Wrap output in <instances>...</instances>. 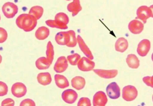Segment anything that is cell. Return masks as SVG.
Instances as JSON below:
<instances>
[{
	"mask_svg": "<svg viewBox=\"0 0 153 106\" xmlns=\"http://www.w3.org/2000/svg\"><path fill=\"white\" fill-rule=\"evenodd\" d=\"M49 29L44 26L41 27L36 30L35 35L36 38L40 40H43L48 37L49 34Z\"/></svg>",
	"mask_w": 153,
	"mask_h": 106,
	"instance_id": "obj_23",
	"label": "cell"
},
{
	"mask_svg": "<svg viewBox=\"0 0 153 106\" xmlns=\"http://www.w3.org/2000/svg\"><path fill=\"white\" fill-rule=\"evenodd\" d=\"M69 18L68 16L63 13H59L55 16L54 20H49L45 21L46 24L52 27H55L61 29H66L68 27Z\"/></svg>",
	"mask_w": 153,
	"mask_h": 106,
	"instance_id": "obj_2",
	"label": "cell"
},
{
	"mask_svg": "<svg viewBox=\"0 0 153 106\" xmlns=\"http://www.w3.org/2000/svg\"><path fill=\"white\" fill-rule=\"evenodd\" d=\"M127 40L123 37L119 38L116 41L115 44V49L118 52L123 53L128 47Z\"/></svg>",
	"mask_w": 153,
	"mask_h": 106,
	"instance_id": "obj_18",
	"label": "cell"
},
{
	"mask_svg": "<svg viewBox=\"0 0 153 106\" xmlns=\"http://www.w3.org/2000/svg\"><path fill=\"white\" fill-rule=\"evenodd\" d=\"M18 27L26 32L33 30L36 27L37 20L32 15L27 14H22L19 16L16 20Z\"/></svg>",
	"mask_w": 153,
	"mask_h": 106,
	"instance_id": "obj_1",
	"label": "cell"
},
{
	"mask_svg": "<svg viewBox=\"0 0 153 106\" xmlns=\"http://www.w3.org/2000/svg\"><path fill=\"white\" fill-rule=\"evenodd\" d=\"M55 39L58 44L60 45H66L68 46L70 39L69 31L58 33L56 35Z\"/></svg>",
	"mask_w": 153,
	"mask_h": 106,
	"instance_id": "obj_12",
	"label": "cell"
},
{
	"mask_svg": "<svg viewBox=\"0 0 153 106\" xmlns=\"http://www.w3.org/2000/svg\"><path fill=\"white\" fill-rule=\"evenodd\" d=\"M126 62L129 67L133 68H137L140 65V61L137 56L134 54H128L126 59Z\"/></svg>",
	"mask_w": 153,
	"mask_h": 106,
	"instance_id": "obj_22",
	"label": "cell"
},
{
	"mask_svg": "<svg viewBox=\"0 0 153 106\" xmlns=\"http://www.w3.org/2000/svg\"><path fill=\"white\" fill-rule=\"evenodd\" d=\"M106 91L110 98L116 99L120 96V89L117 83L114 82L109 84L107 87Z\"/></svg>",
	"mask_w": 153,
	"mask_h": 106,
	"instance_id": "obj_6",
	"label": "cell"
},
{
	"mask_svg": "<svg viewBox=\"0 0 153 106\" xmlns=\"http://www.w3.org/2000/svg\"><path fill=\"white\" fill-rule=\"evenodd\" d=\"M2 10L4 16L7 18H13L18 12L17 6L12 2H8L3 5Z\"/></svg>",
	"mask_w": 153,
	"mask_h": 106,
	"instance_id": "obj_5",
	"label": "cell"
},
{
	"mask_svg": "<svg viewBox=\"0 0 153 106\" xmlns=\"http://www.w3.org/2000/svg\"><path fill=\"white\" fill-rule=\"evenodd\" d=\"M8 92V87L5 83L0 81V96L6 95Z\"/></svg>",
	"mask_w": 153,
	"mask_h": 106,
	"instance_id": "obj_29",
	"label": "cell"
},
{
	"mask_svg": "<svg viewBox=\"0 0 153 106\" xmlns=\"http://www.w3.org/2000/svg\"><path fill=\"white\" fill-rule=\"evenodd\" d=\"M143 82L147 86L153 87V76H146L143 77Z\"/></svg>",
	"mask_w": 153,
	"mask_h": 106,
	"instance_id": "obj_33",
	"label": "cell"
},
{
	"mask_svg": "<svg viewBox=\"0 0 153 106\" xmlns=\"http://www.w3.org/2000/svg\"><path fill=\"white\" fill-rule=\"evenodd\" d=\"M43 11V9L42 7L38 6H34L30 8L29 14L33 16L37 20L42 17Z\"/></svg>",
	"mask_w": 153,
	"mask_h": 106,
	"instance_id": "obj_25",
	"label": "cell"
},
{
	"mask_svg": "<svg viewBox=\"0 0 153 106\" xmlns=\"http://www.w3.org/2000/svg\"><path fill=\"white\" fill-rule=\"evenodd\" d=\"M77 41L80 49L84 54L89 59H93L94 57L91 52L79 35L77 36Z\"/></svg>",
	"mask_w": 153,
	"mask_h": 106,
	"instance_id": "obj_16",
	"label": "cell"
},
{
	"mask_svg": "<svg viewBox=\"0 0 153 106\" xmlns=\"http://www.w3.org/2000/svg\"><path fill=\"white\" fill-rule=\"evenodd\" d=\"M38 82L43 85H46L50 84L52 79L50 74L48 72L41 73L37 76Z\"/></svg>",
	"mask_w": 153,
	"mask_h": 106,
	"instance_id": "obj_20",
	"label": "cell"
},
{
	"mask_svg": "<svg viewBox=\"0 0 153 106\" xmlns=\"http://www.w3.org/2000/svg\"><path fill=\"white\" fill-rule=\"evenodd\" d=\"M14 104V100L10 98H7L3 100L1 104V106H13Z\"/></svg>",
	"mask_w": 153,
	"mask_h": 106,
	"instance_id": "obj_34",
	"label": "cell"
},
{
	"mask_svg": "<svg viewBox=\"0 0 153 106\" xmlns=\"http://www.w3.org/2000/svg\"><path fill=\"white\" fill-rule=\"evenodd\" d=\"M67 0V1H69V0Z\"/></svg>",
	"mask_w": 153,
	"mask_h": 106,
	"instance_id": "obj_37",
	"label": "cell"
},
{
	"mask_svg": "<svg viewBox=\"0 0 153 106\" xmlns=\"http://www.w3.org/2000/svg\"><path fill=\"white\" fill-rule=\"evenodd\" d=\"M91 103L90 100L88 98L82 97L79 100L78 104L77 106H91Z\"/></svg>",
	"mask_w": 153,
	"mask_h": 106,
	"instance_id": "obj_30",
	"label": "cell"
},
{
	"mask_svg": "<svg viewBox=\"0 0 153 106\" xmlns=\"http://www.w3.org/2000/svg\"><path fill=\"white\" fill-rule=\"evenodd\" d=\"M77 64L78 68L83 71L91 70L95 66L94 62L85 57L80 59Z\"/></svg>",
	"mask_w": 153,
	"mask_h": 106,
	"instance_id": "obj_7",
	"label": "cell"
},
{
	"mask_svg": "<svg viewBox=\"0 0 153 106\" xmlns=\"http://www.w3.org/2000/svg\"><path fill=\"white\" fill-rule=\"evenodd\" d=\"M138 92L134 86L128 85L125 86L123 89L122 97L127 101L134 100L137 97Z\"/></svg>",
	"mask_w": 153,
	"mask_h": 106,
	"instance_id": "obj_4",
	"label": "cell"
},
{
	"mask_svg": "<svg viewBox=\"0 0 153 106\" xmlns=\"http://www.w3.org/2000/svg\"><path fill=\"white\" fill-rule=\"evenodd\" d=\"M46 54V58L52 63L53 59L54 52L53 45L50 41L47 44Z\"/></svg>",
	"mask_w": 153,
	"mask_h": 106,
	"instance_id": "obj_26",
	"label": "cell"
},
{
	"mask_svg": "<svg viewBox=\"0 0 153 106\" xmlns=\"http://www.w3.org/2000/svg\"><path fill=\"white\" fill-rule=\"evenodd\" d=\"M11 90L12 94L17 98L23 97L27 92L26 86L21 82H17L13 84L11 87Z\"/></svg>",
	"mask_w": 153,
	"mask_h": 106,
	"instance_id": "obj_8",
	"label": "cell"
},
{
	"mask_svg": "<svg viewBox=\"0 0 153 106\" xmlns=\"http://www.w3.org/2000/svg\"><path fill=\"white\" fill-rule=\"evenodd\" d=\"M20 106H35V104L32 100L27 99L23 100L20 103Z\"/></svg>",
	"mask_w": 153,
	"mask_h": 106,
	"instance_id": "obj_32",
	"label": "cell"
},
{
	"mask_svg": "<svg viewBox=\"0 0 153 106\" xmlns=\"http://www.w3.org/2000/svg\"><path fill=\"white\" fill-rule=\"evenodd\" d=\"M152 9V5L149 7L146 6L139 7L137 11L136 18L141 20L144 23H146L148 19L153 17Z\"/></svg>",
	"mask_w": 153,
	"mask_h": 106,
	"instance_id": "obj_3",
	"label": "cell"
},
{
	"mask_svg": "<svg viewBox=\"0 0 153 106\" xmlns=\"http://www.w3.org/2000/svg\"><path fill=\"white\" fill-rule=\"evenodd\" d=\"M67 58L71 64L75 65L77 64L81 59V56L78 54L76 53L68 56Z\"/></svg>",
	"mask_w": 153,
	"mask_h": 106,
	"instance_id": "obj_27",
	"label": "cell"
},
{
	"mask_svg": "<svg viewBox=\"0 0 153 106\" xmlns=\"http://www.w3.org/2000/svg\"><path fill=\"white\" fill-rule=\"evenodd\" d=\"M55 82L56 85L59 88L63 89L69 86V82L64 76L56 74L54 76Z\"/></svg>",
	"mask_w": 153,
	"mask_h": 106,
	"instance_id": "obj_19",
	"label": "cell"
},
{
	"mask_svg": "<svg viewBox=\"0 0 153 106\" xmlns=\"http://www.w3.org/2000/svg\"><path fill=\"white\" fill-rule=\"evenodd\" d=\"M128 28L132 33L135 34H139L143 30L144 24L140 21L134 19L129 22L128 25Z\"/></svg>",
	"mask_w": 153,
	"mask_h": 106,
	"instance_id": "obj_13",
	"label": "cell"
},
{
	"mask_svg": "<svg viewBox=\"0 0 153 106\" xmlns=\"http://www.w3.org/2000/svg\"><path fill=\"white\" fill-rule=\"evenodd\" d=\"M94 71L100 77L105 79H111L115 77L117 75L118 71L116 70H104L94 69Z\"/></svg>",
	"mask_w": 153,
	"mask_h": 106,
	"instance_id": "obj_15",
	"label": "cell"
},
{
	"mask_svg": "<svg viewBox=\"0 0 153 106\" xmlns=\"http://www.w3.org/2000/svg\"><path fill=\"white\" fill-rule=\"evenodd\" d=\"M7 33L4 28L0 27V43L4 42L7 39Z\"/></svg>",
	"mask_w": 153,
	"mask_h": 106,
	"instance_id": "obj_31",
	"label": "cell"
},
{
	"mask_svg": "<svg viewBox=\"0 0 153 106\" xmlns=\"http://www.w3.org/2000/svg\"><path fill=\"white\" fill-rule=\"evenodd\" d=\"M108 101L106 96L102 91L97 92L94 95L93 103L94 106H104Z\"/></svg>",
	"mask_w": 153,
	"mask_h": 106,
	"instance_id": "obj_10",
	"label": "cell"
},
{
	"mask_svg": "<svg viewBox=\"0 0 153 106\" xmlns=\"http://www.w3.org/2000/svg\"><path fill=\"white\" fill-rule=\"evenodd\" d=\"M72 87L77 90L83 89L85 85V79L82 77L76 76L73 78L71 81Z\"/></svg>",
	"mask_w": 153,
	"mask_h": 106,
	"instance_id": "obj_21",
	"label": "cell"
},
{
	"mask_svg": "<svg viewBox=\"0 0 153 106\" xmlns=\"http://www.w3.org/2000/svg\"><path fill=\"white\" fill-rule=\"evenodd\" d=\"M0 19H1V17H0Z\"/></svg>",
	"mask_w": 153,
	"mask_h": 106,
	"instance_id": "obj_36",
	"label": "cell"
},
{
	"mask_svg": "<svg viewBox=\"0 0 153 106\" xmlns=\"http://www.w3.org/2000/svg\"><path fill=\"white\" fill-rule=\"evenodd\" d=\"M35 64L39 69L44 70L48 68L51 63L46 58L41 57L37 59Z\"/></svg>",
	"mask_w": 153,
	"mask_h": 106,
	"instance_id": "obj_24",
	"label": "cell"
},
{
	"mask_svg": "<svg viewBox=\"0 0 153 106\" xmlns=\"http://www.w3.org/2000/svg\"><path fill=\"white\" fill-rule=\"evenodd\" d=\"M68 67V61L65 57L62 56L57 59L54 67V70L57 73L65 71Z\"/></svg>",
	"mask_w": 153,
	"mask_h": 106,
	"instance_id": "obj_14",
	"label": "cell"
},
{
	"mask_svg": "<svg viewBox=\"0 0 153 106\" xmlns=\"http://www.w3.org/2000/svg\"><path fill=\"white\" fill-rule=\"evenodd\" d=\"M78 95L76 92L72 89H68L64 90L62 94V97L66 103L71 104L76 100Z\"/></svg>",
	"mask_w": 153,
	"mask_h": 106,
	"instance_id": "obj_9",
	"label": "cell"
},
{
	"mask_svg": "<svg viewBox=\"0 0 153 106\" xmlns=\"http://www.w3.org/2000/svg\"><path fill=\"white\" fill-rule=\"evenodd\" d=\"M67 9L68 11L72 13V16L76 15L82 9L79 0H73L72 2L68 4Z\"/></svg>",
	"mask_w": 153,
	"mask_h": 106,
	"instance_id": "obj_17",
	"label": "cell"
},
{
	"mask_svg": "<svg viewBox=\"0 0 153 106\" xmlns=\"http://www.w3.org/2000/svg\"><path fill=\"white\" fill-rule=\"evenodd\" d=\"M2 60V57L0 55V63L1 62Z\"/></svg>",
	"mask_w": 153,
	"mask_h": 106,
	"instance_id": "obj_35",
	"label": "cell"
},
{
	"mask_svg": "<svg viewBox=\"0 0 153 106\" xmlns=\"http://www.w3.org/2000/svg\"><path fill=\"white\" fill-rule=\"evenodd\" d=\"M70 34V39L68 47H73L76 46L77 44V39H76L75 33L73 30H69Z\"/></svg>",
	"mask_w": 153,
	"mask_h": 106,
	"instance_id": "obj_28",
	"label": "cell"
},
{
	"mask_svg": "<svg viewBox=\"0 0 153 106\" xmlns=\"http://www.w3.org/2000/svg\"><path fill=\"white\" fill-rule=\"evenodd\" d=\"M150 48V42L148 39H144L139 43L137 49L138 54L140 56H144L148 53Z\"/></svg>",
	"mask_w": 153,
	"mask_h": 106,
	"instance_id": "obj_11",
	"label": "cell"
}]
</instances>
